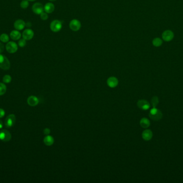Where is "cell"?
Masks as SVG:
<instances>
[{"label":"cell","mask_w":183,"mask_h":183,"mask_svg":"<svg viewBox=\"0 0 183 183\" xmlns=\"http://www.w3.org/2000/svg\"><path fill=\"white\" fill-rule=\"evenodd\" d=\"M149 116L151 118V119L154 120V121H158L160 120L163 115H162V113L158 109H157L156 107H153L149 112Z\"/></svg>","instance_id":"obj_1"},{"label":"cell","mask_w":183,"mask_h":183,"mask_svg":"<svg viewBox=\"0 0 183 183\" xmlns=\"http://www.w3.org/2000/svg\"><path fill=\"white\" fill-rule=\"evenodd\" d=\"M0 68L5 70H9L10 68V62L8 59L2 54H0Z\"/></svg>","instance_id":"obj_2"},{"label":"cell","mask_w":183,"mask_h":183,"mask_svg":"<svg viewBox=\"0 0 183 183\" xmlns=\"http://www.w3.org/2000/svg\"><path fill=\"white\" fill-rule=\"evenodd\" d=\"M5 49L10 54H14L18 50V45L14 41H8L5 45Z\"/></svg>","instance_id":"obj_3"},{"label":"cell","mask_w":183,"mask_h":183,"mask_svg":"<svg viewBox=\"0 0 183 183\" xmlns=\"http://www.w3.org/2000/svg\"><path fill=\"white\" fill-rule=\"evenodd\" d=\"M50 28L53 32H59L62 28V23L59 20H54L51 23Z\"/></svg>","instance_id":"obj_4"},{"label":"cell","mask_w":183,"mask_h":183,"mask_svg":"<svg viewBox=\"0 0 183 183\" xmlns=\"http://www.w3.org/2000/svg\"><path fill=\"white\" fill-rule=\"evenodd\" d=\"M16 120V118L15 115L14 114H10L9 115L5 120V125L6 127L11 128L14 126Z\"/></svg>","instance_id":"obj_5"},{"label":"cell","mask_w":183,"mask_h":183,"mask_svg":"<svg viewBox=\"0 0 183 183\" xmlns=\"http://www.w3.org/2000/svg\"><path fill=\"white\" fill-rule=\"evenodd\" d=\"M11 134L7 129H2L0 131V140L3 142H8L11 139Z\"/></svg>","instance_id":"obj_6"},{"label":"cell","mask_w":183,"mask_h":183,"mask_svg":"<svg viewBox=\"0 0 183 183\" xmlns=\"http://www.w3.org/2000/svg\"><path fill=\"white\" fill-rule=\"evenodd\" d=\"M81 23L80 22L76 19H72L71 21L69 24V27L70 29L73 31H78L81 28Z\"/></svg>","instance_id":"obj_7"},{"label":"cell","mask_w":183,"mask_h":183,"mask_svg":"<svg viewBox=\"0 0 183 183\" xmlns=\"http://www.w3.org/2000/svg\"><path fill=\"white\" fill-rule=\"evenodd\" d=\"M32 9L34 14L40 15L44 11V7L40 3L37 2L33 5Z\"/></svg>","instance_id":"obj_8"},{"label":"cell","mask_w":183,"mask_h":183,"mask_svg":"<svg viewBox=\"0 0 183 183\" xmlns=\"http://www.w3.org/2000/svg\"><path fill=\"white\" fill-rule=\"evenodd\" d=\"M34 33L32 29H25L22 33V37L26 40H30L34 37Z\"/></svg>","instance_id":"obj_9"},{"label":"cell","mask_w":183,"mask_h":183,"mask_svg":"<svg viewBox=\"0 0 183 183\" xmlns=\"http://www.w3.org/2000/svg\"><path fill=\"white\" fill-rule=\"evenodd\" d=\"M162 39L165 41H170L173 39L174 37V32L171 30H165L162 33Z\"/></svg>","instance_id":"obj_10"},{"label":"cell","mask_w":183,"mask_h":183,"mask_svg":"<svg viewBox=\"0 0 183 183\" xmlns=\"http://www.w3.org/2000/svg\"><path fill=\"white\" fill-rule=\"evenodd\" d=\"M137 105L139 109L142 110H148L150 107V104L149 102L145 99H141L138 101Z\"/></svg>","instance_id":"obj_11"},{"label":"cell","mask_w":183,"mask_h":183,"mask_svg":"<svg viewBox=\"0 0 183 183\" xmlns=\"http://www.w3.org/2000/svg\"><path fill=\"white\" fill-rule=\"evenodd\" d=\"M26 23L22 19H18L14 23V28L18 31L23 30V29L26 27Z\"/></svg>","instance_id":"obj_12"},{"label":"cell","mask_w":183,"mask_h":183,"mask_svg":"<svg viewBox=\"0 0 183 183\" xmlns=\"http://www.w3.org/2000/svg\"><path fill=\"white\" fill-rule=\"evenodd\" d=\"M10 38L14 40H18L22 36V34H21V33L19 32L18 30H14L10 32Z\"/></svg>","instance_id":"obj_13"},{"label":"cell","mask_w":183,"mask_h":183,"mask_svg":"<svg viewBox=\"0 0 183 183\" xmlns=\"http://www.w3.org/2000/svg\"><path fill=\"white\" fill-rule=\"evenodd\" d=\"M118 84V79L115 77H110L107 80V84L110 88H115L117 86Z\"/></svg>","instance_id":"obj_14"},{"label":"cell","mask_w":183,"mask_h":183,"mask_svg":"<svg viewBox=\"0 0 183 183\" xmlns=\"http://www.w3.org/2000/svg\"><path fill=\"white\" fill-rule=\"evenodd\" d=\"M27 101L29 105L31 106H36L38 104L39 101L37 97L35 96H31L28 98Z\"/></svg>","instance_id":"obj_15"},{"label":"cell","mask_w":183,"mask_h":183,"mask_svg":"<svg viewBox=\"0 0 183 183\" xmlns=\"http://www.w3.org/2000/svg\"><path fill=\"white\" fill-rule=\"evenodd\" d=\"M142 137L145 141H149L153 137V133L150 129H146L142 133Z\"/></svg>","instance_id":"obj_16"},{"label":"cell","mask_w":183,"mask_h":183,"mask_svg":"<svg viewBox=\"0 0 183 183\" xmlns=\"http://www.w3.org/2000/svg\"><path fill=\"white\" fill-rule=\"evenodd\" d=\"M55 10V6L54 4L51 2H48L46 3L44 6V11H45L47 14L52 13Z\"/></svg>","instance_id":"obj_17"},{"label":"cell","mask_w":183,"mask_h":183,"mask_svg":"<svg viewBox=\"0 0 183 183\" xmlns=\"http://www.w3.org/2000/svg\"><path fill=\"white\" fill-rule=\"evenodd\" d=\"M43 142L47 146H51L54 142V138L50 135H47L46 137L44 138L43 139Z\"/></svg>","instance_id":"obj_18"},{"label":"cell","mask_w":183,"mask_h":183,"mask_svg":"<svg viewBox=\"0 0 183 183\" xmlns=\"http://www.w3.org/2000/svg\"><path fill=\"white\" fill-rule=\"evenodd\" d=\"M140 124L142 128H148L150 126V121L147 118H143L141 119V120L140 121Z\"/></svg>","instance_id":"obj_19"},{"label":"cell","mask_w":183,"mask_h":183,"mask_svg":"<svg viewBox=\"0 0 183 183\" xmlns=\"http://www.w3.org/2000/svg\"><path fill=\"white\" fill-rule=\"evenodd\" d=\"M152 44L155 47H160L162 44V40L160 38H155L153 40Z\"/></svg>","instance_id":"obj_20"},{"label":"cell","mask_w":183,"mask_h":183,"mask_svg":"<svg viewBox=\"0 0 183 183\" xmlns=\"http://www.w3.org/2000/svg\"><path fill=\"white\" fill-rule=\"evenodd\" d=\"M0 40L3 43H7L9 41V37L7 33H2L0 36Z\"/></svg>","instance_id":"obj_21"},{"label":"cell","mask_w":183,"mask_h":183,"mask_svg":"<svg viewBox=\"0 0 183 183\" xmlns=\"http://www.w3.org/2000/svg\"><path fill=\"white\" fill-rule=\"evenodd\" d=\"M7 91V87L4 83H0V96H2Z\"/></svg>","instance_id":"obj_22"},{"label":"cell","mask_w":183,"mask_h":183,"mask_svg":"<svg viewBox=\"0 0 183 183\" xmlns=\"http://www.w3.org/2000/svg\"><path fill=\"white\" fill-rule=\"evenodd\" d=\"M20 5L22 9H25L28 8V7L29 6V1L28 0H23L20 2Z\"/></svg>","instance_id":"obj_23"},{"label":"cell","mask_w":183,"mask_h":183,"mask_svg":"<svg viewBox=\"0 0 183 183\" xmlns=\"http://www.w3.org/2000/svg\"><path fill=\"white\" fill-rule=\"evenodd\" d=\"M12 80V78L9 75H5L3 78V82L5 83H9Z\"/></svg>","instance_id":"obj_24"},{"label":"cell","mask_w":183,"mask_h":183,"mask_svg":"<svg viewBox=\"0 0 183 183\" xmlns=\"http://www.w3.org/2000/svg\"><path fill=\"white\" fill-rule=\"evenodd\" d=\"M151 102L153 107H156V106L159 103V98H158V97L156 96L153 97L151 98Z\"/></svg>","instance_id":"obj_25"},{"label":"cell","mask_w":183,"mask_h":183,"mask_svg":"<svg viewBox=\"0 0 183 183\" xmlns=\"http://www.w3.org/2000/svg\"><path fill=\"white\" fill-rule=\"evenodd\" d=\"M26 40H25L24 39H20L19 40L18 42V45L20 47H24V46L26 45Z\"/></svg>","instance_id":"obj_26"},{"label":"cell","mask_w":183,"mask_h":183,"mask_svg":"<svg viewBox=\"0 0 183 183\" xmlns=\"http://www.w3.org/2000/svg\"><path fill=\"white\" fill-rule=\"evenodd\" d=\"M40 18H41V19L43 20V21H46L48 18V14L47 13H46L45 11V12L43 11V13H42L40 15Z\"/></svg>","instance_id":"obj_27"},{"label":"cell","mask_w":183,"mask_h":183,"mask_svg":"<svg viewBox=\"0 0 183 183\" xmlns=\"http://www.w3.org/2000/svg\"><path fill=\"white\" fill-rule=\"evenodd\" d=\"M5 50V46L2 42H0V54H2Z\"/></svg>","instance_id":"obj_28"},{"label":"cell","mask_w":183,"mask_h":183,"mask_svg":"<svg viewBox=\"0 0 183 183\" xmlns=\"http://www.w3.org/2000/svg\"><path fill=\"white\" fill-rule=\"evenodd\" d=\"M5 114V110H3V109L0 108V118H2L4 117V116Z\"/></svg>","instance_id":"obj_29"},{"label":"cell","mask_w":183,"mask_h":183,"mask_svg":"<svg viewBox=\"0 0 183 183\" xmlns=\"http://www.w3.org/2000/svg\"><path fill=\"white\" fill-rule=\"evenodd\" d=\"M51 133V130L49 128H46L43 130V133L45 135H48L49 133Z\"/></svg>","instance_id":"obj_30"},{"label":"cell","mask_w":183,"mask_h":183,"mask_svg":"<svg viewBox=\"0 0 183 183\" xmlns=\"http://www.w3.org/2000/svg\"><path fill=\"white\" fill-rule=\"evenodd\" d=\"M25 26L26 27H31V23H30V22H28L27 23H26V25H25Z\"/></svg>","instance_id":"obj_31"},{"label":"cell","mask_w":183,"mask_h":183,"mask_svg":"<svg viewBox=\"0 0 183 183\" xmlns=\"http://www.w3.org/2000/svg\"><path fill=\"white\" fill-rule=\"evenodd\" d=\"M3 127V122L0 120V129H2Z\"/></svg>","instance_id":"obj_32"},{"label":"cell","mask_w":183,"mask_h":183,"mask_svg":"<svg viewBox=\"0 0 183 183\" xmlns=\"http://www.w3.org/2000/svg\"><path fill=\"white\" fill-rule=\"evenodd\" d=\"M28 1H30V2H33V1H36V0H28Z\"/></svg>","instance_id":"obj_33"},{"label":"cell","mask_w":183,"mask_h":183,"mask_svg":"<svg viewBox=\"0 0 183 183\" xmlns=\"http://www.w3.org/2000/svg\"><path fill=\"white\" fill-rule=\"evenodd\" d=\"M49 1H50L51 2H54V1H56V0H49Z\"/></svg>","instance_id":"obj_34"}]
</instances>
